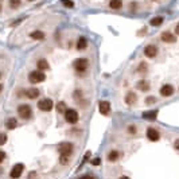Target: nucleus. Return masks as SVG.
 Returning <instances> with one entry per match:
<instances>
[{"label":"nucleus","instance_id":"22","mask_svg":"<svg viewBox=\"0 0 179 179\" xmlns=\"http://www.w3.org/2000/svg\"><path fill=\"white\" fill-rule=\"evenodd\" d=\"M163 23V18H162V16H156V18H154V19L151 20V24L152 26H160V24Z\"/></svg>","mask_w":179,"mask_h":179},{"label":"nucleus","instance_id":"2","mask_svg":"<svg viewBox=\"0 0 179 179\" xmlns=\"http://www.w3.org/2000/svg\"><path fill=\"white\" fill-rule=\"evenodd\" d=\"M18 113H19V116L22 117V119H24V120H27V119H30V117L32 116L31 108L28 105H26V104H23V105H20L19 108H18Z\"/></svg>","mask_w":179,"mask_h":179},{"label":"nucleus","instance_id":"29","mask_svg":"<svg viewBox=\"0 0 179 179\" xmlns=\"http://www.w3.org/2000/svg\"><path fill=\"white\" fill-rule=\"evenodd\" d=\"M5 141H7V135H4V133H0V145H3Z\"/></svg>","mask_w":179,"mask_h":179},{"label":"nucleus","instance_id":"7","mask_svg":"<svg viewBox=\"0 0 179 179\" xmlns=\"http://www.w3.org/2000/svg\"><path fill=\"white\" fill-rule=\"evenodd\" d=\"M38 108L43 112H49L53 109V101H51L50 98H45V100H40L38 102Z\"/></svg>","mask_w":179,"mask_h":179},{"label":"nucleus","instance_id":"38","mask_svg":"<svg viewBox=\"0 0 179 179\" xmlns=\"http://www.w3.org/2000/svg\"><path fill=\"white\" fill-rule=\"evenodd\" d=\"M1 89H3V86H1V85H0V90H1Z\"/></svg>","mask_w":179,"mask_h":179},{"label":"nucleus","instance_id":"31","mask_svg":"<svg viewBox=\"0 0 179 179\" xmlns=\"http://www.w3.org/2000/svg\"><path fill=\"white\" fill-rule=\"evenodd\" d=\"M128 131L131 133H136V127H135V125H131V127L128 128Z\"/></svg>","mask_w":179,"mask_h":179},{"label":"nucleus","instance_id":"12","mask_svg":"<svg viewBox=\"0 0 179 179\" xmlns=\"http://www.w3.org/2000/svg\"><path fill=\"white\" fill-rule=\"evenodd\" d=\"M162 40L166 43H174L176 40V38H175V35H172L170 32H163L162 34Z\"/></svg>","mask_w":179,"mask_h":179},{"label":"nucleus","instance_id":"23","mask_svg":"<svg viewBox=\"0 0 179 179\" xmlns=\"http://www.w3.org/2000/svg\"><path fill=\"white\" fill-rule=\"evenodd\" d=\"M57 110H58L59 113H66L67 108H66V105H65V102H58V104H57Z\"/></svg>","mask_w":179,"mask_h":179},{"label":"nucleus","instance_id":"16","mask_svg":"<svg viewBox=\"0 0 179 179\" xmlns=\"http://www.w3.org/2000/svg\"><path fill=\"white\" fill-rule=\"evenodd\" d=\"M26 96L28 98H36L39 96V90L36 88H31V89H27L26 90Z\"/></svg>","mask_w":179,"mask_h":179},{"label":"nucleus","instance_id":"9","mask_svg":"<svg viewBox=\"0 0 179 179\" xmlns=\"http://www.w3.org/2000/svg\"><path fill=\"white\" fill-rule=\"evenodd\" d=\"M147 137H148V140H151V141H158L160 135L155 128H148L147 129Z\"/></svg>","mask_w":179,"mask_h":179},{"label":"nucleus","instance_id":"25","mask_svg":"<svg viewBox=\"0 0 179 179\" xmlns=\"http://www.w3.org/2000/svg\"><path fill=\"white\" fill-rule=\"evenodd\" d=\"M69 160H70V155H61L59 156V162H61V164H67L69 163Z\"/></svg>","mask_w":179,"mask_h":179},{"label":"nucleus","instance_id":"37","mask_svg":"<svg viewBox=\"0 0 179 179\" xmlns=\"http://www.w3.org/2000/svg\"><path fill=\"white\" fill-rule=\"evenodd\" d=\"M119 179H129V178H128V176H120Z\"/></svg>","mask_w":179,"mask_h":179},{"label":"nucleus","instance_id":"15","mask_svg":"<svg viewBox=\"0 0 179 179\" xmlns=\"http://www.w3.org/2000/svg\"><path fill=\"white\" fill-rule=\"evenodd\" d=\"M143 117L145 120H155L158 117V110H150V112H144Z\"/></svg>","mask_w":179,"mask_h":179},{"label":"nucleus","instance_id":"17","mask_svg":"<svg viewBox=\"0 0 179 179\" xmlns=\"http://www.w3.org/2000/svg\"><path fill=\"white\" fill-rule=\"evenodd\" d=\"M119 158H120V152L119 151H110L108 154V160L109 162H116Z\"/></svg>","mask_w":179,"mask_h":179},{"label":"nucleus","instance_id":"39","mask_svg":"<svg viewBox=\"0 0 179 179\" xmlns=\"http://www.w3.org/2000/svg\"><path fill=\"white\" fill-rule=\"evenodd\" d=\"M28 1H32V0H28Z\"/></svg>","mask_w":179,"mask_h":179},{"label":"nucleus","instance_id":"26","mask_svg":"<svg viewBox=\"0 0 179 179\" xmlns=\"http://www.w3.org/2000/svg\"><path fill=\"white\" fill-rule=\"evenodd\" d=\"M20 5V0H10V7L11 8H18Z\"/></svg>","mask_w":179,"mask_h":179},{"label":"nucleus","instance_id":"35","mask_svg":"<svg viewBox=\"0 0 179 179\" xmlns=\"http://www.w3.org/2000/svg\"><path fill=\"white\" fill-rule=\"evenodd\" d=\"M80 179H94L93 176H90V175H85V176H82V178H80Z\"/></svg>","mask_w":179,"mask_h":179},{"label":"nucleus","instance_id":"33","mask_svg":"<svg viewBox=\"0 0 179 179\" xmlns=\"http://www.w3.org/2000/svg\"><path fill=\"white\" fill-rule=\"evenodd\" d=\"M4 156H5V154H4L3 151H0V163L4 160Z\"/></svg>","mask_w":179,"mask_h":179},{"label":"nucleus","instance_id":"14","mask_svg":"<svg viewBox=\"0 0 179 179\" xmlns=\"http://www.w3.org/2000/svg\"><path fill=\"white\" fill-rule=\"evenodd\" d=\"M136 100H137V97L133 92H129V93L125 96V102H127L128 105H132L133 102H136Z\"/></svg>","mask_w":179,"mask_h":179},{"label":"nucleus","instance_id":"30","mask_svg":"<svg viewBox=\"0 0 179 179\" xmlns=\"http://www.w3.org/2000/svg\"><path fill=\"white\" fill-rule=\"evenodd\" d=\"M92 164H93V166H98V164H101V159H100V158H96V159L92 160Z\"/></svg>","mask_w":179,"mask_h":179},{"label":"nucleus","instance_id":"13","mask_svg":"<svg viewBox=\"0 0 179 179\" xmlns=\"http://www.w3.org/2000/svg\"><path fill=\"white\" fill-rule=\"evenodd\" d=\"M137 89L141 90V92H147V90H150V84H148L145 80H141V81L137 82Z\"/></svg>","mask_w":179,"mask_h":179},{"label":"nucleus","instance_id":"5","mask_svg":"<svg viewBox=\"0 0 179 179\" xmlns=\"http://www.w3.org/2000/svg\"><path fill=\"white\" fill-rule=\"evenodd\" d=\"M65 119H66L67 123H70V124H75V123L78 121L77 110H74V109H67L66 113H65Z\"/></svg>","mask_w":179,"mask_h":179},{"label":"nucleus","instance_id":"24","mask_svg":"<svg viewBox=\"0 0 179 179\" xmlns=\"http://www.w3.org/2000/svg\"><path fill=\"white\" fill-rule=\"evenodd\" d=\"M31 38L32 39H43L45 38V34L42 31H34L31 32Z\"/></svg>","mask_w":179,"mask_h":179},{"label":"nucleus","instance_id":"27","mask_svg":"<svg viewBox=\"0 0 179 179\" xmlns=\"http://www.w3.org/2000/svg\"><path fill=\"white\" fill-rule=\"evenodd\" d=\"M155 102H156V98L155 97H147V98H145V104H148V105L155 104Z\"/></svg>","mask_w":179,"mask_h":179},{"label":"nucleus","instance_id":"28","mask_svg":"<svg viewBox=\"0 0 179 179\" xmlns=\"http://www.w3.org/2000/svg\"><path fill=\"white\" fill-rule=\"evenodd\" d=\"M62 3H63V5H65V7H69V8H71L74 5L71 0H62Z\"/></svg>","mask_w":179,"mask_h":179},{"label":"nucleus","instance_id":"11","mask_svg":"<svg viewBox=\"0 0 179 179\" xmlns=\"http://www.w3.org/2000/svg\"><path fill=\"white\" fill-rule=\"evenodd\" d=\"M144 54L147 55V57H150V58H154V57H156V54H158V49H156V46H154V45H150V46H147L144 49Z\"/></svg>","mask_w":179,"mask_h":179},{"label":"nucleus","instance_id":"18","mask_svg":"<svg viewBox=\"0 0 179 179\" xmlns=\"http://www.w3.org/2000/svg\"><path fill=\"white\" fill-rule=\"evenodd\" d=\"M109 5H110L112 10H119V8H121V5H123V1H121V0H110Z\"/></svg>","mask_w":179,"mask_h":179},{"label":"nucleus","instance_id":"8","mask_svg":"<svg viewBox=\"0 0 179 179\" xmlns=\"http://www.w3.org/2000/svg\"><path fill=\"white\" fill-rule=\"evenodd\" d=\"M98 110H100L101 115L106 116V115H109V112H110V104H109L108 101H100V104H98Z\"/></svg>","mask_w":179,"mask_h":179},{"label":"nucleus","instance_id":"32","mask_svg":"<svg viewBox=\"0 0 179 179\" xmlns=\"http://www.w3.org/2000/svg\"><path fill=\"white\" fill-rule=\"evenodd\" d=\"M144 69L147 70V65H145V63H141V65H140V69H139V71H144Z\"/></svg>","mask_w":179,"mask_h":179},{"label":"nucleus","instance_id":"19","mask_svg":"<svg viewBox=\"0 0 179 179\" xmlns=\"http://www.w3.org/2000/svg\"><path fill=\"white\" fill-rule=\"evenodd\" d=\"M77 49H78V50H85V49H86V39L84 38V36H81V38L78 39Z\"/></svg>","mask_w":179,"mask_h":179},{"label":"nucleus","instance_id":"36","mask_svg":"<svg viewBox=\"0 0 179 179\" xmlns=\"http://www.w3.org/2000/svg\"><path fill=\"white\" fill-rule=\"evenodd\" d=\"M175 32H176V35H179V23H178V26L175 27Z\"/></svg>","mask_w":179,"mask_h":179},{"label":"nucleus","instance_id":"20","mask_svg":"<svg viewBox=\"0 0 179 179\" xmlns=\"http://www.w3.org/2000/svg\"><path fill=\"white\" fill-rule=\"evenodd\" d=\"M16 119H14V117H11V119H8L7 121H5V127H7L8 129H14L16 127Z\"/></svg>","mask_w":179,"mask_h":179},{"label":"nucleus","instance_id":"6","mask_svg":"<svg viewBox=\"0 0 179 179\" xmlns=\"http://www.w3.org/2000/svg\"><path fill=\"white\" fill-rule=\"evenodd\" d=\"M23 170H24V166H23L22 163L15 164V166L12 167L11 172H10V176H11L12 179H18V178H20V175H22Z\"/></svg>","mask_w":179,"mask_h":179},{"label":"nucleus","instance_id":"3","mask_svg":"<svg viewBox=\"0 0 179 179\" xmlns=\"http://www.w3.org/2000/svg\"><path fill=\"white\" fill-rule=\"evenodd\" d=\"M58 152L59 155H71L73 152V144L71 143H61L58 145Z\"/></svg>","mask_w":179,"mask_h":179},{"label":"nucleus","instance_id":"4","mask_svg":"<svg viewBox=\"0 0 179 179\" xmlns=\"http://www.w3.org/2000/svg\"><path fill=\"white\" fill-rule=\"evenodd\" d=\"M88 66H89V62L86 58H78L74 61V67L77 71H85Z\"/></svg>","mask_w":179,"mask_h":179},{"label":"nucleus","instance_id":"34","mask_svg":"<svg viewBox=\"0 0 179 179\" xmlns=\"http://www.w3.org/2000/svg\"><path fill=\"white\" fill-rule=\"evenodd\" d=\"M174 147H175L176 150H179V139H176V140L174 141Z\"/></svg>","mask_w":179,"mask_h":179},{"label":"nucleus","instance_id":"21","mask_svg":"<svg viewBox=\"0 0 179 179\" xmlns=\"http://www.w3.org/2000/svg\"><path fill=\"white\" fill-rule=\"evenodd\" d=\"M38 69L39 70H46V69H49V62H47L46 59H39L38 61Z\"/></svg>","mask_w":179,"mask_h":179},{"label":"nucleus","instance_id":"1","mask_svg":"<svg viewBox=\"0 0 179 179\" xmlns=\"http://www.w3.org/2000/svg\"><path fill=\"white\" fill-rule=\"evenodd\" d=\"M45 78H46V75H45L40 70H34V71H31V73L28 74V81L31 82V84L43 82L45 81Z\"/></svg>","mask_w":179,"mask_h":179},{"label":"nucleus","instance_id":"10","mask_svg":"<svg viewBox=\"0 0 179 179\" xmlns=\"http://www.w3.org/2000/svg\"><path fill=\"white\" fill-rule=\"evenodd\" d=\"M160 94L163 96V97H170V96H172L174 94V88H172L171 85H163L162 88H160Z\"/></svg>","mask_w":179,"mask_h":179}]
</instances>
